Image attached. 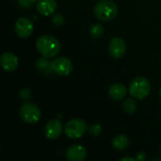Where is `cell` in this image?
I'll return each instance as SVG.
<instances>
[{"label": "cell", "instance_id": "30bf717a", "mask_svg": "<svg viewBox=\"0 0 161 161\" xmlns=\"http://www.w3.org/2000/svg\"><path fill=\"white\" fill-rule=\"evenodd\" d=\"M62 129H63L62 123L59 120H57V119L51 120L47 123L45 126V129H44L45 137L49 140H56L61 135Z\"/></svg>", "mask_w": 161, "mask_h": 161}, {"label": "cell", "instance_id": "7c38bea8", "mask_svg": "<svg viewBox=\"0 0 161 161\" xmlns=\"http://www.w3.org/2000/svg\"><path fill=\"white\" fill-rule=\"evenodd\" d=\"M87 157V151L82 145H72L66 151V158L70 161H82Z\"/></svg>", "mask_w": 161, "mask_h": 161}, {"label": "cell", "instance_id": "7402d4cb", "mask_svg": "<svg viewBox=\"0 0 161 161\" xmlns=\"http://www.w3.org/2000/svg\"><path fill=\"white\" fill-rule=\"evenodd\" d=\"M136 159L139 161L145 160V159H146V155H145V153H144V152H140V153L137 155Z\"/></svg>", "mask_w": 161, "mask_h": 161}, {"label": "cell", "instance_id": "d6986e66", "mask_svg": "<svg viewBox=\"0 0 161 161\" xmlns=\"http://www.w3.org/2000/svg\"><path fill=\"white\" fill-rule=\"evenodd\" d=\"M31 91L28 88H23L19 92V96L23 101H28L31 98Z\"/></svg>", "mask_w": 161, "mask_h": 161}, {"label": "cell", "instance_id": "8fae6325", "mask_svg": "<svg viewBox=\"0 0 161 161\" xmlns=\"http://www.w3.org/2000/svg\"><path fill=\"white\" fill-rule=\"evenodd\" d=\"M36 8L38 12L42 15L50 16L56 11L58 4L56 0H38L36 3Z\"/></svg>", "mask_w": 161, "mask_h": 161}, {"label": "cell", "instance_id": "603a6c76", "mask_svg": "<svg viewBox=\"0 0 161 161\" xmlns=\"http://www.w3.org/2000/svg\"><path fill=\"white\" fill-rule=\"evenodd\" d=\"M121 160L122 161H127V160H129V161H136L137 159L136 158H121Z\"/></svg>", "mask_w": 161, "mask_h": 161}, {"label": "cell", "instance_id": "3957f363", "mask_svg": "<svg viewBox=\"0 0 161 161\" xmlns=\"http://www.w3.org/2000/svg\"><path fill=\"white\" fill-rule=\"evenodd\" d=\"M151 91V84L150 81L143 77L139 76L136 77L129 86V93L136 99L142 100L146 98Z\"/></svg>", "mask_w": 161, "mask_h": 161}, {"label": "cell", "instance_id": "4fadbf2b", "mask_svg": "<svg viewBox=\"0 0 161 161\" xmlns=\"http://www.w3.org/2000/svg\"><path fill=\"white\" fill-rule=\"evenodd\" d=\"M127 89L124 84L114 83L108 89V95L114 101H119L126 96Z\"/></svg>", "mask_w": 161, "mask_h": 161}, {"label": "cell", "instance_id": "277c9868", "mask_svg": "<svg viewBox=\"0 0 161 161\" xmlns=\"http://www.w3.org/2000/svg\"><path fill=\"white\" fill-rule=\"evenodd\" d=\"M19 114L21 119L25 122L26 124H30V125H34L37 124L41 117H42V113L40 108L32 103H25L20 107L19 109Z\"/></svg>", "mask_w": 161, "mask_h": 161}, {"label": "cell", "instance_id": "ffe728a7", "mask_svg": "<svg viewBox=\"0 0 161 161\" xmlns=\"http://www.w3.org/2000/svg\"><path fill=\"white\" fill-rule=\"evenodd\" d=\"M52 22H53V24H54L55 25H57V26H60V25H62L64 24L65 19H64V16H63L62 14L58 13V14H56V15H54V16H53V18H52Z\"/></svg>", "mask_w": 161, "mask_h": 161}, {"label": "cell", "instance_id": "7a4b0ae2", "mask_svg": "<svg viewBox=\"0 0 161 161\" xmlns=\"http://www.w3.org/2000/svg\"><path fill=\"white\" fill-rule=\"evenodd\" d=\"M94 15L101 21L113 20L118 14L117 5L110 0H103L97 3L93 9Z\"/></svg>", "mask_w": 161, "mask_h": 161}, {"label": "cell", "instance_id": "44dd1931", "mask_svg": "<svg viewBox=\"0 0 161 161\" xmlns=\"http://www.w3.org/2000/svg\"><path fill=\"white\" fill-rule=\"evenodd\" d=\"M37 2L38 0H19V5L24 8H29Z\"/></svg>", "mask_w": 161, "mask_h": 161}, {"label": "cell", "instance_id": "cb8c5ba5", "mask_svg": "<svg viewBox=\"0 0 161 161\" xmlns=\"http://www.w3.org/2000/svg\"><path fill=\"white\" fill-rule=\"evenodd\" d=\"M154 160H161L160 158H154Z\"/></svg>", "mask_w": 161, "mask_h": 161}, {"label": "cell", "instance_id": "9a60e30c", "mask_svg": "<svg viewBox=\"0 0 161 161\" xmlns=\"http://www.w3.org/2000/svg\"><path fill=\"white\" fill-rule=\"evenodd\" d=\"M52 62L47 59V58H40L36 61V67L42 73L44 74H49L53 72L52 70Z\"/></svg>", "mask_w": 161, "mask_h": 161}, {"label": "cell", "instance_id": "484cf974", "mask_svg": "<svg viewBox=\"0 0 161 161\" xmlns=\"http://www.w3.org/2000/svg\"><path fill=\"white\" fill-rule=\"evenodd\" d=\"M160 152H161V146H160Z\"/></svg>", "mask_w": 161, "mask_h": 161}, {"label": "cell", "instance_id": "d4e9b609", "mask_svg": "<svg viewBox=\"0 0 161 161\" xmlns=\"http://www.w3.org/2000/svg\"><path fill=\"white\" fill-rule=\"evenodd\" d=\"M159 94H160V97H161V88H160V91H159Z\"/></svg>", "mask_w": 161, "mask_h": 161}, {"label": "cell", "instance_id": "ac0fdd59", "mask_svg": "<svg viewBox=\"0 0 161 161\" xmlns=\"http://www.w3.org/2000/svg\"><path fill=\"white\" fill-rule=\"evenodd\" d=\"M103 132V128L100 125L98 124H93L89 127V133L94 137H98L102 134Z\"/></svg>", "mask_w": 161, "mask_h": 161}, {"label": "cell", "instance_id": "2e32d148", "mask_svg": "<svg viewBox=\"0 0 161 161\" xmlns=\"http://www.w3.org/2000/svg\"><path fill=\"white\" fill-rule=\"evenodd\" d=\"M104 32H105V28L101 24H93L90 27V35L94 39L100 38L104 34Z\"/></svg>", "mask_w": 161, "mask_h": 161}, {"label": "cell", "instance_id": "e0dca14e", "mask_svg": "<svg viewBox=\"0 0 161 161\" xmlns=\"http://www.w3.org/2000/svg\"><path fill=\"white\" fill-rule=\"evenodd\" d=\"M123 108L125 111L128 114H133L137 110V103L132 98H127L123 103Z\"/></svg>", "mask_w": 161, "mask_h": 161}, {"label": "cell", "instance_id": "6da1fadb", "mask_svg": "<svg viewBox=\"0 0 161 161\" xmlns=\"http://www.w3.org/2000/svg\"><path fill=\"white\" fill-rule=\"evenodd\" d=\"M36 48L42 57L51 58L58 56L60 52V43L53 36L42 35L36 41Z\"/></svg>", "mask_w": 161, "mask_h": 161}, {"label": "cell", "instance_id": "8992f818", "mask_svg": "<svg viewBox=\"0 0 161 161\" xmlns=\"http://www.w3.org/2000/svg\"><path fill=\"white\" fill-rule=\"evenodd\" d=\"M52 70L56 75L65 76L70 75L73 71V63L69 58L65 57H59L53 60Z\"/></svg>", "mask_w": 161, "mask_h": 161}, {"label": "cell", "instance_id": "5b68a950", "mask_svg": "<svg viewBox=\"0 0 161 161\" xmlns=\"http://www.w3.org/2000/svg\"><path fill=\"white\" fill-rule=\"evenodd\" d=\"M87 131V124L84 120L82 119H72L69 121L65 127H64V132L65 135L73 140L79 139L81 138Z\"/></svg>", "mask_w": 161, "mask_h": 161}, {"label": "cell", "instance_id": "ba28073f", "mask_svg": "<svg viewBox=\"0 0 161 161\" xmlns=\"http://www.w3.org/2000/svg\"><path fill=\"white\" fill-rule=\"evenodd\" d=\"M125 51H126V43L122 38L115 37L110 40L108 44V52L111 57L115 58H121L125 56Z\"/></svg>", "mask_w": 161, "mask_h": 161}, {"label": "cell", "instance_id": "9c48e42d", "mask_svg": "<svg viewBox=\"0 0 161 161\" xmlns=\"http://www.w3.org/2000/svg\"><path fill=\"white\" fill-rule=\"evenodd\" d=\"M0 65L4 71L11 73L18 67V58L13 53L6 52L0 58Z\"/></svg>", "mask_w": 161, "mask_h": 161}, {"label": "cell", "instance_id": "52a82bcc", "mask_svg": "<svg viewBox=\"0 0 161 161\" xmlns=\"http://www.w3.org/2000/svg\"><path fill=\"white\" fill-rule=\"evenodd\" d=\"M34 29L33 23L26 17L19 18L15 23V32L20 38H28Z\"/></svg>", "mask_w": 161, "mask_h": 161}, {"label": "cell", "instance_id": "5bb4252c", "mask_svg": "<svg viewBox=\"0 0 161 161\" xmlns=\"http://www.w3.org/2000/svg\"><path fill=\"white\" fill-rule=\"evenodd\" d=\"M129 145V139L125 135H118L112 141V146L114 149L122 151L128 147Z\"/></svg>", "mask_w": 161, "mask_h": 161}]
</instances>
